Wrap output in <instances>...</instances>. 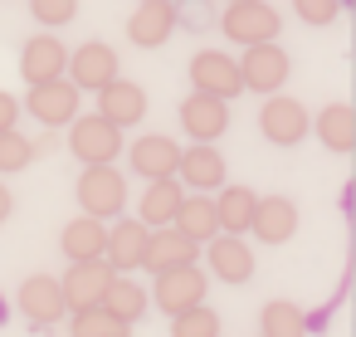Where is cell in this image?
<instances>
[{"mask_svg":"<svg viewBox=\"0 0 356 337\" xmlns=\"http://www.w3.org/2000/svg\"><path fill=\"white\" fill-rule=\"evenodd\" d=\"M69 147L79 162L88 166H113V157H122V127L103 113H88V118H74V132H69Z\"/></svg>","mask_w":356,"mask_h":337,"instance_id":"6da1fadb","label":"cell"},{"mask_svg":"<svg viewBox=\"0 0 356 337\" xmlns=\"http://www.w3.org/2000/svg\"><path fill=\"white\" fill-rule=\"evenodd\" d=\"M225 35L239 40L244 49L249 45H268V40H278V10L268 6V0H229Z\"/></svg>","mask_w":356,"mask_h":337,"instance_id":"7a4b0ae2","label":"cell"},{"mask_svg":"<svg viewBox=\"0 0 356 337\" xmlns=\"http://www.w3.org/2000/svg\"><path fill=\"white\" fill-rule=\"evenodd\" d=\"M79 205H83V215L113 220V215H122V205H127V181H122L113 166H88V171L79 176Z\"/></svg>","mask_w":356,"mask_h":337,"instance_id":"3957f363","label":"cell"},{"mask_svg":"<svg viewBox=\"0 0 356 337\" xmlns=\"http://www.w3.org/2000/svg\"><path fill=\"white\" fill-rule=\"evenodd\" d=\"M113 279H118V269L103 264V259H79V264H69V274L59 279V283H64V298H69V313L98 308V303L108 298Z\"/></svg>","mask_w":356,"mask_h":337,"instance_id":"277c9868","label":"cell"},{"mask_svg":"<svg viewBox=\"0 0 356 337\" xmlns=\"http://www.w3.org/2000/svg\"><path fill=\"white\" fill-rule=\"evenodd\" d=\"M30 118H40L44 127H64L79 118V84L74 79H49V84H35L30 88Z\"/></svg>","mask_w":356,"mask_h":337,"instance_id":"5b68a950","label":"cell"},{"mask_svg":"<svg viewBox=\"0 0 356 337\" xmlns=\"http://www.w3.org/2000/svg\"><path fill=\"white\" fill-rule=\"evenodd\" d=\"M239 74H244V88H254V93H278L283 88V79H288V54L268 40V45H249L244 49V59H239Z\"/></svg>","mask_w":356,"mask_h":337,"instance_id":"8992f818","label":"cell"},{"mask_svg":"<svg viewBox=\"0 0 356 337\" xmlns=\"http://www.w3.org/2000/svg\"><path fill=\"white\" fill-rule=\"evenodd\" d=\"M191 79H195V93H215V98H234L244 88V74L229 54L220 49H200L191 59Z\"/></svg>","mask_w":356,"mask_h":337,"instance_id":"52a82bcc","label":"cell"},{"mask_svg":"<svg viewBox=\"0 0 356 337\" xmlns=\"http://www.w3.org/2000/svg\"><path fill=\"white\" fill-rule=\"evenodd\" d=\"M20 313L35 322V327H49L69 313V298H64V283L49 279V274H35L20 283Z\"/></svg>","mask_w":356,"mask_h":337,"instance_id":"ba28073f","label":"cell"},{"mask_svg":"<svg viewBox=\"0 0 356 337\" xmlns=\"http://www.w3.org/2000/svg\"><path fill=\"white\" fill-rule=\"evenodd\" d=\"M156 303H161V313H186V308H195V303H205V274L195 269V264H181V269H166V274H156Z\"/></svg>","mask_w":356,"mask_h":337,"instance_id":"9c48e42d","label":"cell"},{"mask_svg":"<svg viewBox=\"0 0 356 337\" xmlns=\"http://www.w3.org/2000/svg\"><path fill=\"white\" fill-rule=\"evenodd\" d=\"M259 127H264V137L268 142H278V147H293V142H302L307 137V108L302 103H293V98H268L264 103V113H259Z\"/></svg>","mask_w":356,"mask_h":337,"instance_id":"30bf717a","label":"cell"},{"mask_svg":"<svg viewBox=\"0 0 356 337\" xmlns=\"http://www.w3.org/2000/svg\"><path fill=\"white\" fill-rule=\"evenodd\" d=\"M147 249H152V225H142V220H122V225L108 230V264H113L118 274H127V269H147Z\"/></svg>","mask_w":356,"mask_h":337,"instance_id":"8fae6325","label":"cell"},{"mask_svg":"<svg viewBox=\"0 0 356 337\" xmlns=\"http://www.w3.org/2000/svg\"><path fill=\"white\" fill-rule=\"evenodd\" d=\"M69 69V49H64V40H54V35H40V40H30L25 45V54H20V74H25V84L35 88V84H49V79H59Z\"/></svg>","mask_w":356,"mask_h":337,"instance_id":"7c38bea8","label":"cell"},{"mask_svg":"<svg viewBox=\"0 0 356 337\" xmlns=\"http://www.w3.org/2000/svg\"><path fill=\"white\" fill-rule=\"evenodd\" d=\"M69 79L79 84V88H108L113 79H118V54H113V45H83L79 54H69Z\"/></svg>","mask_w":356,"mask_h":337,"instance_id":"4fadbf2b","label":"cell"},{"mask_svg":"<svg viewBox=\"0 0 356 337\" xmlns=\"http://www.w3.org/2000/svg\"><path fill=\"white\" fill-rule=\"evenodd\" d=\"M181 127H186L195 142H215V137L229 127L225 98H215V93H191V98L181 103Z\"/></svg>","mask_w":356,"mask_h":337,"instance_id":"5bb4252c","label":"cell"},{"mask_svg":"<svg viewBox=\"0 0 356 337\" xmlns=\"http://www.w3.org/2000/svg\"><path fill=\"white\" fill-rule=\"evenodd\" d=\"M171 30H176V0H142V6L132 10V25H127L132 45H142V49L166 45Z\"/></svg>","mask_w":356,"mask_h":337,"instance_id":"9a60e30c","label":"cell"},{"mask_svg":"<svg viewBox=\"0 0 356 337\" xmlns=\"http://www.w3.org/2000/svg\"><path fill=\"white\" fill-rule=\"evenodd\" d=\"M264 244H288L298 235V205L288 196H259V215H254V230Z\"/></svg>","mask_w":356,"mask_h":337,"instance_id":"2e32d148","label":"cell"},{"mask_svg":"<svg viewBox=\"0 0 356 337\" xmlns=\"http://www.w3.org/2000/svg\"><path fill=\"white\" fill-rule=\"evenodd\" d=\"M210 274L215 279H225V283H244V279H254V254H249V244L239 240V235H215L210 240Z\"/></svg>","mask_w":356,"mask_h":337,"instance_id":"e0dca14e","label":"cell"},{"mask_svg":"<svg viewBox=\"0 0 356 337\" xmlns=\"http://www.w3.org/2000/svg\"><path fill=\"white\" fill-rule=\"evenodd\" d=\"M132 166L147 176V181H166V176H176L181 171V147L171 142V137H142V142H132Z\"/></svg>","mask_w":356,"mask_h":337,"instance_id":"ac0fdd59","label":"cell"},{"mask_svg":"<svg viewBox=\"0 0 356 337\" xmlns=\"http://www.w3.org/2000/svg\"><path fill=\"white\" fill-rule=\"evenodd\" d=\"M195 240L186 235V230H176V225H161L156 235H152V249H147V269L152 274H166V269H181V264H195Z\"/></svg>","mask_w":356,"mask_h":337,"instance_id":"d6986e66","label":"cell"},{"mask_svg":"<svg viewBox=\"0 0 356 337\" xmlns=\"http://www.w3.org/2000/svg\"><path fill=\"white\" fill-rule=\"evenodd\" d=\"M98 113L113 118L118 127H132V123L147 118V93H142L137 84H127V79H113V84L98 93Z\"/></svg>","mask_w":356,"mask_h":337,"instance_id":"ffe728a7","label":"cell"},{"mask_svg":"<svg viewBox=\"0 0 356 337\" xmlns=\"http://www.w3.org/2000/svg\"><path fill=\"white\" fill-rule=\"evenodd\" d=\"M64 254H69V264H79V259H103V254H108V225H103L98 215L69 220V225H64Z\"/></svg>","mask_w":356,"mask_h":337,"instance_id":"44dd1931","label":"cell"},{"mask_svg":"<svg viewBox=\"0 0 356 337\" xmlns=\"http://www.w3.org/2000/svg\"><path fill=\"white\" fill-rule=\"evenodd\" d=\"M181 176L191 191H215V186H225V157L210 142H195L191 152H181Z\"/></svg>","mask_w":356,"mask_h":337,"instance_id":"7402d4cb","label":"cell"},{"mask_svg":"<svg viewBox=\"0 0 356 337\" xmlns=\"http://www.w3.org/2000/svg\"><path fill=\"white\" fill-rule=\"evenodd\" d=\"M215 210H220V230L225 235H244L254 230V215H259V196L249 186H225L215 196Z\"/></svg>","mask_w":356,"mask_h":337,"instance_id":"603a6c76","label":"cell"},{"mask_svg":"<svg viewBox=\"0 0 356 337\" xmlns=\"http://www.w3.org/2000/svg\"><path fill=\"white\" fill-rule=\"evenodd\" d=\"M317 137L327 152H356V113L346 103H332L317 113Z\"/></svg>","mask_w":356,"mask_h":337,"instance_id":"cb8c5ba5","label":"cell"},{"mask_svg":"<svg viewBox=\"0 0 356 337\" xmlns=\"http://www.w3.org/2000/svg\"><path fill=\"white\" fill-rule=\"evenodd\" d=\"M181 201H186V191H181L171 176H166V181H152V186H147V196H142V225H152V230L176 225Z\"/></svg>","mask_w":356,"mask_h":337,"instance_id":"d4e9b609","label":"cell"},{"mask_svg":"<svg viewBox=\"0 0 356 337\" xmlns=\"http://www.w3.org/2000/svg\"><path fill=\"white\" fill-rule=\"evenodd\" d=\"M176 230H186L195 244H200V240H215V235H220V210H215V201H210V196H186L181 210H176Z\"/></svg>","mask_w":356,"mask_h":337,"instance_id":"484cf974","label":"cell"},{"mask_svg":"<svg viewBox=\"0 0 356 337\" xmlns=\"http://www.w3.org/2000/svg\"><path fill=\"white\" fill-rule=\"evenodd\" d=\"M259 327H264V337H307V313L298 303H288V298H273L264 308Z\"/></svg>","mask_w":356,"mask_h":337,"instance_id":"4316f807","label":"cell"},{"mask_svg":"<svg viewBox=\"0 0 356 337\" xmlns=\"http://www.w3.org/2000/svg\"><path fill=\"white\" fill-rule=\"evenodd\" d=\"M127 327H132V322H122V318L108 313L103 303L74 313V337H127Z\"/></svg>","mask_w":356,"mask_h":337,"instance_id":"83f0119b","label":"cell"},{"mask_svg":"<svg viewBox=\"0 0 356 337\" xmlns=\"http://www.w3.org/2000/svg\"><path fill=\"white\" fill-rule=\"evenodd\" d=\"M103 308H108V313H118L122 322H137V318H142V308H147V293H142L132 279H113V288H108Z\"/></svg>","mask_w":356,"mask_h":337,"instance_id":"f1b7e54d","label":"cell"},{"mask_svg":"<svg viewBox=\"0 0 356 337\" xmlns=\"http://www.w3.org/2000/svg\"><path fill=\"white\" fill-rule=\"evenodd\" d=\"M171 337H220V313H210L205 303H195V308L176 313Z\"/></svg>","mask_w":356,"mask_h":337,"instance_id":"f546056e","label":"cell"},{"mask_svg":"<svg viewBox=\"0 0 356 337\" xmlns=\"http://www.w3.org/2000/svg\"><path fill=\"white\" fill-rule=\"evenodd\" d=\"M30 162H35L30 137H20L15 127H10V132H0V171H25Z\"/></svg>","mask_w":356,"mask_h":337,"instance_id":"4dcf8cb0","label":"cell"},{"mask_svg":"<svg viewBox=\"0 0 356 337\" xmlns=\"http://www.w3.org/2000/svg\"><path fill=\"white\" fill-rule=\"evenodd\" d=\"M30 10H35V20H40L44 30H54V25H69V20H74L79 0H30Z\"/></svg>","mask_w":356,"mask_h":337,"instance_id":"1f68e13d","label":"cell"},{"mask_svg":"<svg viewBox=\"0 0 356 337\" xmlns=\"http://www.w3.org/2000/svg\"><path fill=\"white\" fill-rule=\"evenodd\" d=\"M337 10H341V0H298V15L307 25H332Z\"/></svg>","mask_w":356,"mask_h":337,"instance_id":"d6a6232c","label":"cell"},{"mask_svg":"<svg viewBox=\"0 0 356 337\" xmlns=\"http://www.w3.org/2000/svg\"><path fill=\"white\" fill-rule=\"evenodd\" d=\"M15 118H20V103H15L10 93H0V132H10V127H15Z\"/></svg>","mask_w":356,"mask_h":337,"instance_id":"836d02e7","label":"cell"},{"mask_svg":"<svg viewBox=\"0 0 356 337\" xmlns=\"http://www.w3.org/2000/svg\"><path fill=\"white\" fill-rule=\"evenodd\" d=\"M10 210H15V201H10V191H6V181H0V220H10Z\"/></svg>","mask_w":356,"mask_h":337,"instance_id":"e575fe53","label":"cell"}]
</instances>
